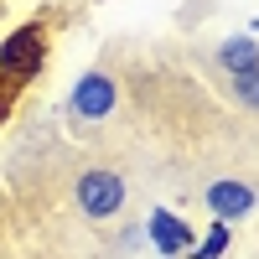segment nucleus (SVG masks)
<instances>
[{
	"instance_id": "f03ea898",
	"label": "nucleus",
	"mask_w": 259,
	"mask_h": 259,
	"mask_svg": "<svg viewBox=\"0 0 259 259\" xmlns=\"http://www.w3.org/2000/svg\"><path fill=\"white\" fill-rule=\"evenodd\" d=\"M73 197H78V207L89 212V218H114L130 192H124V177H119V171L94 166V171H83V177L73 182Z\"/></svg>"
},
{
	"instance_id": "9d476101",
	"label": "nucleus",
	"mask_w": 259,
	"mask_h": 259,
	"mask_svg": "<svg viewBox=\"0 0 259 259\" xmlns=\"http://www.w3.org/2000/svg\"><path fill=\"white\" fill-rule=\"evenodd\" d=\"M254 31H259V16H254Z\"/></svg>"
},
{
	"instance_id": "6e6552de",
	"label": "nucleus",
	"mask_w": 259,
	"mask_h": 259,
	"mask_svg": "<svg viewBox=\"0 0 259 259\" xmlns=\"http://www.w3.org/2000/svg\"><path fill=\"white\" fill-rule=\"evenodd\" d=\"M233 99H239L244 109H254V114H259V68H254V73H244V78H233Z\"/></svg>"
},
{
	"instance_id": "1a4fd4ad",
	"label": "nucleus",
	"mask_w": 259,
	"mask_h": 259,
	"mask_svg": "<svg viewBox=\"0 0 259 259\" xmlns=\"http://www.w3.org/2000/svg\"><path fill=\"white\" fill-rule=\"evenodd\" d=\"M11 109H16V89H11V83H6V78H0V124H6V119H11Z\"/></svg>"
},
{
	"instance_id": "0eeeda50",
	"label": "nucleus",
	"mask_w": 259,
	"mask_h": 259,
	"mask_svg": "<svg viewBox=\"0 0 259 259\" xmlns=\"http://www.w3.org/2000/svg\"><path fill=\"white\" fill-rule=\"evenodd\" d=\"M228 244H233V223H218V218H212V223L202 228V239L192 244V254H187V259H223V254H228Z\"/></svg>"
},
{
	"instance_id": "f257e3e1",
	"label": "nucleus",
	"mask_w": 259,
	"mask_h": 259,
	"mask_svg": "<svg viewBox=\"0 0 259 259\" xmlns=\"http://www.w3.org/2000/svg\"><path fill=\"white\" fill-rule=\"evenodd\" d=\"M41 68H47V26L41 21H26L0 36V78L11 89H26Z\"/></svg>"
},
{
	"instance_id": "7ed1b4c3",
	"label": "nucleus",
	"mask_w": 259,
	"mask_h": 259,
	"mask_svg": "<svg viewBox=\"0 0 259 259\" xmlns=\"http://www.w3.org/2000/svg\"><path fill=\"white\" fill-rule=\"evenodd\" d=\"M68 109H73L78 119H109V114L119 109V83L104 73V68H89V73L73 83Z\"/></svg>"
},
{
	"instance_id": "20e7f679",
	"label": "nucleus",
	"mask_w": 259,
	"mask_h": 259,
	"mask_svg": "<svg viewBox=\"0 0 259 259\" xmlns=\"http://www.w3.org/2000/svg\"><path fill=\"white\" fill-rule=\"evenodd\" d=\"M145 244L156 249L161 259H187L192 244H197V228H192L187 218H177L171 207H150V218H145Z\"/></svg>"
},
{
	"instance_id": "423d86ee",
	"label": "nucleus",
	"mask_w": 259,
	"mask_h": 259,
	"mask_svg": "<svg viewBox=\"0 0 259 259\" xmlns=\"http://www.w3.org/2000/svg\"><path fill=\"white\" fill-rule=\"evenodd\" d=\"M218 68H223L228 78H244V73H254V68H259V36L239 31V36L218 41Z\"/></svg>"
},
{
	"instance_id": "39448f33",
	"label": "nucleus",
	"mask_w": 259,
	"mask_h": 259,
	"mask_svg": "<svg viewBox=\"0 0 259 259\" xmlns=\"http://www.w3.org/2000/svg\"><path fill=\"white\" fill-rule=\"evenodd\" d=\"M202 202H207V212H212L218 223H239V218H249V212H254L259 192H254L249 182H233V177H223V182H212V187L202 192Z\"/></svg>"
}]
</instances>
